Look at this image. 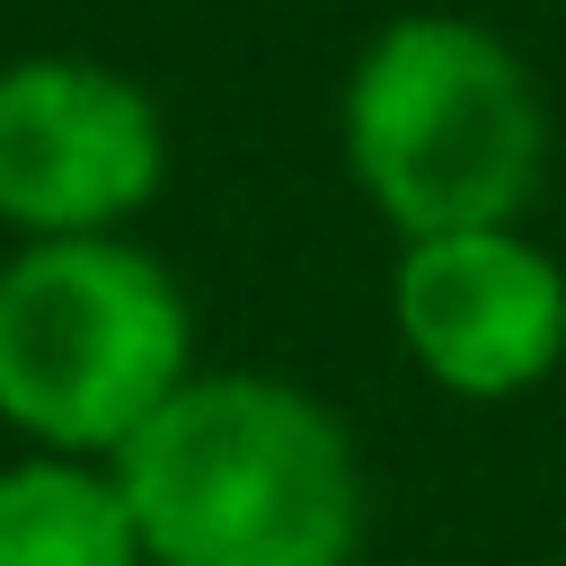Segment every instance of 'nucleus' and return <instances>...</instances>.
Instances as JSON below:
<instances>
[{
    "label": "nucleus",
    "instance_id": "f257e3e1",
    "mask_svg": "<svg viewBox=\"0 0 566 566\" xmlns=\"http://www.w3.org/2000/svg\"><path fill=\"white\" fill-rule=\"evenodd\" d=\"M115 478L150 566H345L363 539V460L345 424L274 371H195Z\"/></svg>",
    "mask_w": 566,
    "mask_h": 566
},
{
    "label": "nucleus",
    "instance_id": "f03ea898",
    "mask_svg": "<svg viewBox=\"0 0 566 566\" xmlns=\"http://www.w3.org/2000/svg\"><path fill=\"white\" fill-rule=\"evenodd\" d=\"M345 168L398 239L513 230L548 168L531 62L460 9L389 18L345 80Z\"/></svg>",
    "mask_w": 566,
    "mask_h": 566
},
{
    "label": "nucleus",
    "instance_id": "7ed1b4c3",
    "mask_svg": "<svg viewBox=\"0 0 566 566\" xmlns=\"http://www.w3.org/2000/svg\"><path fill=\"white\" fill-rule=\"evenodd\" d=\"M186 380V292L150 248L27 239L0 265V424L35 451L115 460Z\"/></svg>",
    "mask_w": 566,
    "mask_h": 566
},
{
    "label": "nucleus",
    "instance_id": "20e7f679",
    "mask_svg": "<svg viewBox=\"0 0 566 566\" xmlns=\"http://www.w3.org/2000/svg\"><path fill=\"white\" fill-rule=\"evenodd\" d=\"M168 177V124L142 80L35 53L0 71V221L18 239H115Z\"/></svg>",
    "mask_w": 566,
    "mask_h": 566
},
{
    "label": "nucleus",
    "instance_id": "39448f33",
    "mask_svg": "<svg viewBox=\"0 0 566 566\" xmlns=\"http://www.w3.org/2000/svg\"><path fill=\"white\" fill-rule=\"evenodd\" d=\"M389 318L433 389L522 398L566 354V274L522 221L513 230H442V239L398 248Z\"/></svg>",
    "mask_w": 566,
    "mask_h": 566
},
{
    "label": "nucleus",
    "instance_id": "423d86ee",
    "mask_svg": "<svg viewBox=\"0 0 566 566\" xmlns=\"http://www.w3.org/2000/svg\"><path fill=\"white\" fill-rule=\"evenodd\" d=\"M0 566H150L115 460L35 451L0 469Z\"/></svg>",
    "mask_w": 566,
    "mask_h": 566
}]
</instances>
